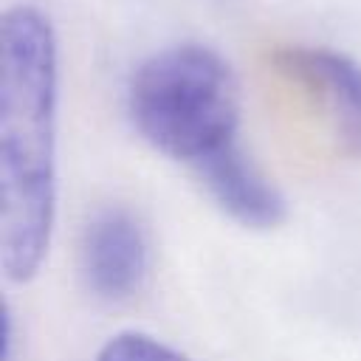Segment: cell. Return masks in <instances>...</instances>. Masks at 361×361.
Masks as SVG:
<instances>
[{
    "label": "cell",
    "mask_w": 361,
    "mask_h": 361,
    "mask_svg": "<svg viewBox=\"0 0 361 361\" xmlns=\"http://www.w3.org/2000/svg\"><path fill=\"white\" fill-rule=\"evenodd\" d=\"M127 113L152 149L192 169L240 141L237 76L200 42L147 56L127 85Z\"/></svg>",
    "instance_id": "cell-2"
},
{
    "label": "cell",
    "mask_w": 361,
    "mask_h": 361,
    "mask_svg": "<svg viewBox=\"0 0 361 361\" xmlns=\"http://www.w3.org/2000/svg\"><path fill=\"white\" fill-rule=\"evenodd\" d=\"M96 361H192V358L149 333L121 330L99 347Z\"/></svg>",
    "instance_id": "cell-6"
},
{
    "label": "cell",
    "mask_w": 361,
    "mask_h": 361,
    "mask_svg": "<svg viewBox=\"0 0 361 361\" xmlns=\"http://www.w3.org/2000/svg\"><path fill=\"white\" fill-rule=\"evenodd\" d=\"M274 62L322 107L341 149L361 155V65L347 54L313 45L282 48Z\"/></svg>",
    "instance_id": "cell-4"
},
{
    "label": "cell",
    "mask_w": 361,
    "mask_h": 361,
    "mask_svg": "<svg viewBox=\"0 0 361 361\" xmlns=\"http://www.w3.org/2000/svg\"><path fill=\"white\" fill-rule=\"evenodd\" d=\"M195 175L214 200V206L245 228L268 231L288 217L285 195L254 164L240 141L197 164Z\"/></svg>",
    "instance_id": "cell-5"
},
{
    "label": "cell",
    "mask_w": 361,
    "mask_h": 361,
    "mask_svg": "<svg viewBox=\"0 0 361 361\" xmlns=\"http://www.w3.org/2000/svg\"><path fill=\"white\" fill-rule=\"evenodd\" d=\"M59 51L48 14L11 6L0 25V265L31 282L56 223Z\"/></svg>",
    "instance_id": "cell-1"
},
{
    "label": "cell",
    "mask_w": 361,
    "mask_h": 361,
    "mask_svg": "<svg viewBox=\"0 0 361 361\" xmlns=\"http://www.w3.org/2000/svg\"><path fill=\"white\" fill-rule=\"evenodd\" d=\"M79 265L96 296L107 302L135 296L149 274V237L141 220L121 206L102 209L85 226Z\"/></svg>",
    "instance_id": "cell-3"
}]
</instances>
